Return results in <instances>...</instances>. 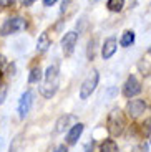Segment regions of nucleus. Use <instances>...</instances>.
<instances>
[{"mask_svg": "<svg viewBox=\"0 0 151 152\" xmlns=\"http://www.w3.org/2000/svg\"><path fill=\"white\" fill-rule=\"evenodd\" d=\"M58 88V66H48L45 73V86H42V94L45 98H52Z\"/></svg>", "mask_w": 151, "mask_h": 152, "instance_id": "1", "label": "nucleus"}, {"mask_svg": "<svg viewBox=\"0 0 151 152\" xmlns=\"http://www.w3.org/2000/svg\"><path fill=\"white\" fill-rule=\"evenodd\" d=\"M106 129L111 136H120L125 129V118L121 114L120 109H113L108 116V121H106Z\"/></svg>", "mask_w": 151, "mask_h": 152, "instance_id": "2", "label": "nucleus"}, {"mask_svg": "<svg viewBox=\"0 0 151 152\" xmlns=\"http://www.w3.org/2000/svg\"><path fill=\"white\" fill-rule=\"evenodd\" d=\"M25 27H27V22L23 18H20V17H12V18L5 20V23L0 27V35L2 37H7L10 33L25 30Z\"/></svg>", "mask_w": 151, "mask_h": 152, "instance_id": "3", "label": "nucleus"}, {"mask_svg": "<svg viewBox=\"0 0 151 152\" xmlns=\"http://www.w3.org/2000/svg\"><path fill=\"white\" fill-rule=\"evenodd\" d=\"M96 86H98V71H91L90 75L87 76V80L81 83V88H80V98L81 99L90 98Z\"/></svg>", "mask_w": 151, "mask_h": 152, "instance_id": "4", "label": "nucleus"}, {"mask_svg": "<svg viewBox=\"0 0 151 152\" xmlns=\"http://www.w3.org/2000/svg\"><path fill=\"white\" fill-rule=\"evenodd\" d=\"M144 111H146V103H144L143 99H131L126 104V113H128V116L131 119L140 118Z\"/></svg>", "mask_w": 151, "mask_h": 152, "instance_id": "5", "label": "nucleus"}, {"mask_svg": "<svg viewBox=\"0 0 151 152\" xmlns=\"http://www.w3.org/2000/svg\"><path fill=\"white\" fill-rule=\"evenodd\" d=\"M76 42H78V33L76 31H68V33H65V37L61 38V50H63L65 56H70L73 53Z\"/></svg>", "mask_w": 151, "mask_h": 152, "instance_id": "6", "label": "nucleus"}, {"mask_svg": "<svg viewBox=\"0 0 151 152\" xmlns=\"http://www.w3.org/2000/svg\"><path fill=\"white\" fill-rule=\"evenodd\" d=\"M140 93H141V83L136 80L135 76H130L128 80H126L125 86H123V94L126 98H135Z\"/></svg>", "mask_w": 151, "mask_h": 152, "instance_id": "7", "label": "nucleus"}, {"mask_svg": "<svg viewBox=\"0 0 151 152\" xmlns=\"http://www.w3.org/2000/svg\"><path fill=\"white\" fill-rule=\"evenodd\" d=\"M32 91H25L20 98V103H19V116L22 119H25V116L28 114L30 111V106H32Z\"/></svg>", "mask_w": 151, "mask_h": 152, "instance_id": "8", "label": "nucleus"}, {"mask_svg": "<svg viewBox=\"0 0 151 152\" xmlns=\"http://www.w3.org/2000/svg\"><path fill=\"white\" fill-rule=\"evenodd\" d=\"M115 51H116V38H108L105 42V45H103V50H101V55L105 60H108V58H111L115 55Z\"/></svg>", "mask_w": 151, "mask_h": 152, "instance_id": "9", "label": "nucleus"}, {"mask_svg": "<svg viewBox=\"0 0 151 152\" xmlns=\"http://www.w3.org/2000/svg\"><path fill=\"white\" fill-rule=\"evenodd\" d=\"M81 132H83V124H75L73 126L72 129H70V132H68V136H67L68 144H76V141L80 139Z\"/></svg>", "mask_w": 151, "mask_h": 152, "instance_id": "10", "label": "nucleus"}, {"mask_svg": "<svg viewBox=\"0 0 151 152\" xmlns=\"http://www.w3.org/2000/svg\"><path fill=\"white\" fill-rule=\"evenodd\" d=\"M50 38H48V33H42L40 37H38V42H37V50L40 51V53H43V51H47L50 46Z\"/></svg>", "mask_w": 151, "mask_h": 152, "instance_id": "11", "label": "nucleus"}, {"mask_svg": "<svg viewBox=\"0 0 151 152\" xmlns=\"http://www.w3.org/2000/svg\"><path fill=\"white\" fill-rule=\"evenodd\" d=\"M133 42H135V31L126 30L125 33H123V37H121V40H120L121 46H125V48H126V46H131Z\"/></svg>", "mask_w": 151, "mask_h": 152, "instance_id": "12", "label": "nucleus"}, {"mask_svg": "<svg viewBox=\"0 0 151 152\" xmlns=\"http://www.w3.org/2000/svg\"><path fill=\"white\" fill-rule=\"evenodd\" d=\"M100 152H118L116 142L111 141V139H106V141L101 144V147H100Z\"/></svg>", "mask_w": 151, "mask_h": 152, "instance_id": "13", "label": "nucleus"}, {"mask_svg": "<svg viewBox=\"0 0 151 152\" xmlns=\"http://www.w3.org/2000/svg\"><path fill=\"white\" fill-rule=\"evenodd\" d=\"M106 7L111 12H120L121 8L125 7V0H108L106 2Z\"/></svg>", "mask_w": 151, "mask_h": 152, "instance_id": "14", "label": "nucleus"}, {"mask_svg": "<svg viewBox=\"0 0 151 152\" xmlns=\"http://www.w3.org/2000/svg\"><path fill=\"white\" fill-rule=\"evenodd\" d=\"M40 80H42V69H40V68H33L30 71L28 81H30V83H38Z\"/></svg>", "mask_w": 151, "mask_h": 152, "instance_id": "15", "label": "nucleus"}, {"mask_svg": "<svg viewBox=\"0 0 151 152\" xmlns=\"http://www.w3.org/2000/svg\"><path fill=\"white\" fill-rule=\"evenodd\" d=\"M68 116H61L60 119H58V122H57V132H61V131L67 127V122H68Z\"/></svg>", "mask_w": 151, "mask_h": 152, "instance_id": "16", "label": "nucleus"}, {"mask_svg": "<svg viewBox=\"0 0 151 152\" xmlns=\"http://www.w3.org/2000/svg\"><path fill=\"white\" fill-rule=\"evenodd\" d=\"M5 98H7V86L5 84H0V104L5 101Z\"/></svg>", "mask_w": 151, "mask_h": 152, "instance_id": "17", "label": "nucleus"}, {"mask_svg": "<svg viewBox=\"0 0 151 152\" xmlns=\"http://www.w3.org/2000/svg\"><path fill=\"white\" fill-rule=\"evenodd\" d=\"M13 4V0H0V7L4 8V7H8V5Z\"/></svg>", "mask_w": 151, "mask_h": 152, "instance_id": "18", "label": "nucleus"}, {"mask_svg": "<svg viewBox=\"0 0 151 152\" xmlns=\"http://www.w3.org/2000/svg\"><path fill=\"white\" fill-rule=\"evenodd\" d=\"M33 2H35V0H22V5H23V7H28V5H32Z\"/></svg>", "mask_w": 151, "mask_h": 152, "instance_id": "19", "label": "nucleus"}, {"mask_svg": "<svg viewBox=\"0 0 151 152\" xmlns=\"http://www.w3.org/2000/svg\"><path fill=\"white\" fill-rule=\"evenodd\" d=\"M55 152H68V151H67V147H65V145H60V147L55 149Z\"/></svg>", "mask_w": 151, "mask_h": 152, "instance_id": "20", "label": "nucleus"}, {"mask_svg": "<svg viewBox=\"0 0 151 152\" xmlns=\"http://www.w3.org/2000/svg\"><path fill=\"white\" fill-rule=\"evenodd\" d=\"M55 2H57V0H43V4H45L47 7H50V5H53Z\"/></svg>", "mask_w": 151, "mask_h": 152, "instance_id": "21", "label": "nucleus"}, {"mask_svg": "<svg viewBox=\"0 0 151 152\" xmlns=\"http://www.w3.org/2000/svg\"><path fill=\"white\" fill-rule=\"evenodd\" d=\"M4 63H5V58H4V56H2V55H0V66L4 65Z\"/></svg>", "mask_w": 151, "mask_h": 152, "instance_id": "22", "label": "nucleus"}, {"mask_svg": "<svg viewBox=\"0 0 151 152\" xmlns=\"http://www.w3.org/2000/svg\"><path fill=\"white\" fill-rule=\"evenodd\" d=\"M0 84H2V71H0Z\"/></svg>", "mask_w": 151, "mask_h": 152, "instance_id": "23", "label": "nucleus"}, {"mask_svg": "<svg viewBox=\"0 0 151 152\" xmlns=\"http://www.w3.org/2000/svg\"><path fill=\"white\" fill-rule=\"evenodd\" d=\"M150 53H151V48H150Z\"/></svg>", "mask_w": 151, "mask_h": 152, "instance_id": "24", "label": "nucleus"}]
</instances>
